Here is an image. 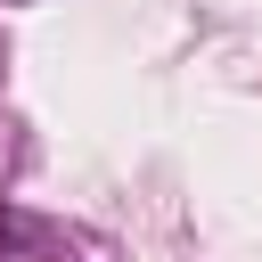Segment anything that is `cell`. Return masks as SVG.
Here are the masks:
<instances>
[{
  "label": "cell",
  "instance_id": "cell-1",
  "mask_svg": "<svg viewBox=\"0 0 262 262\" xmlns=\"http://www.w3.org/2000/svg\"><path fill=\"white\" fill-rule=\"evenodd\" d=\"M0 262H82V237L41 221V213H16L0 205Z\"/></svg>",
  "mask_w": 262,
  "mask_h": 262
}]
</instances>
